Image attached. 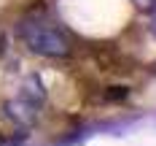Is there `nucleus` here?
Returning a JSON list of instances; mask_svg holds the SVG:
<instances>
[{
    "label": "nucleus",
    "mask_w": 156,
    "mask_h": 146,
    "mask_svg": "<svg viewBox=\"0 0 156 146\" xmlns=\"http://www.w3.org/2000/svg\"><path fill=\"white\" fill-rule=\"evenodd\" d=\"M19 35L22 41L30 46V51L41 54V57H54V60H62L70 57V41L67 35L59 32L57 27H51L46 22H22L19 24Z\"/></svg>",
    "instance_id": "nucleus-1"
}]
</instances>
